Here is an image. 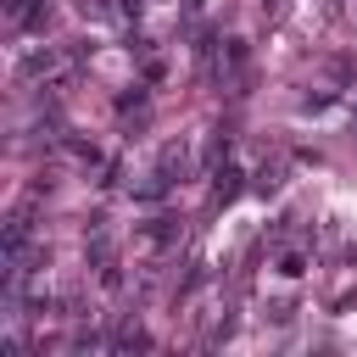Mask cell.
Masks as SVG:
<instances>
[{
	"label": "cell",
	"instance_id": "1",
	"mask_svg": "<svg viewBox=\"0 0 357 357\" xmlns=\"http://www.w3.org/2000/svg\"><path fill=\"white\" fill-rule=\"evenodd\" d=\"M262 6H268V11H273V6H279V0H262Z\"/></svg>",
	"mask_w": 357,
	"mask_h": 357
}]
</instances>
